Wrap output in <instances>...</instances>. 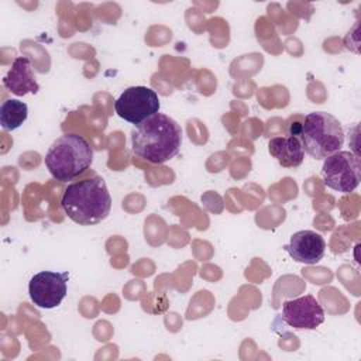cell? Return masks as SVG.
<instances>
[{"mask_svg":"<svg viewBox=\"0 0 361 361\" xmlns=\"http://www.w3.org/2000/svg\"><path fill=\"white\" fill-rule=\"evenodd\" d=\"M180 145V126L162 113H157L135 126L131 133L133 152L149 164H165L178 155Z\"/></svg>","mask_w":361,"mask_h":361,"instance_id":"cell-1","label":"cell"},{"mask_svg":"<svg viewBox=\"0 0 361 361\" xmlns=\"http://www.w3.org/2000/svg\"><path fill=\"white\" fill-rule=\"evenodd\" d=\"M288 254L296 261L307 265L317 264L324 257L326 241L322 234L312 230H300L292 234L285 247Z\"/></svg>","mask_w":361,"mask_h":361,"instance_id":"cell-9","label":"cell"},{"mask_svg":"<svg viewBox=\"0 0 361 361\" xmlns=\"http://www.w3.org/2000/svg\"><path fill=\"white\" fill-rule=\"evenodd\" d=\"M69 274L56 271H41L28 283V293L32 303L41 309H54L65 299L68 292Z\"/></svg>","mask_w":361,"mask_h":361,"instance_id":"cell-7","label":"cell"},{"mask_svg":"<svg viewBox=\"0 0 361 361\" xmlns=\"http://www.w3.org/2000/svg\"><path fill=\"white\" fill-rule=\"evenodd\" d=\"M268 151L283 168H298L305 159V149L296 135L271 138Z\"/></svg>","mask_w":361,"mask_h":361,"instance_id":"cell-11","label":"cell"},{"mask_svg":"<svg viewBox=\"0 0 361 361\" xmlns=\"http://www.w3.org/2000/svg\"><path fill=\"white\" fill-rule=\"evenodd\" d=\"M324 185L336 192L350 193L360 185V159L350 151H338L327 157L322 166Z\"/></svg>","mask_w":361,"mask_h":361,"instance_id":"cell-5","label":"cell"},{"mask_svg":"<svg viewBox=\"0 0 361 361\" xmlns=\"http://www.w3.org/2000/svg\"><path fill=\"white\" fill-rule=\"evenodd\" d=\"M159 107L161 104L157 92L147 86L127 87L114 102L117 116L134 126H138L159 113Z\"/></svg>","mask_w":361,"mask_h":361,"instance_id":"cell-6","label":"cell"},{"mask_svg":"<svg viewBox=\"0 0 361 361\" xmlns=\"http://www.w3.org/2000/svg\"><path fill=\"white\" fill-rule=\"evenodd\" d=\"M3 86L16 96H24L27 93L35 94L39 90V85L35 80L31 59L27 56L16 58L11 69L3 78Z\"/></svg>","mask_w":361,"mask_h":361,"instance_id":"cell-10","label":"cell"},{"mask_svg":"<svg viewBox=\"0 0 361 361\" xmlns=\"http://www.w3.org/2000/svg\"><path fill=\"white\" fill-rule=\"evenodd\" d=\"M282 320L293 329L314 330L324 322V310L313 295H305L283 302Z\"/></svg>","mask_w":361,"mask_h":361,"instance_id":"cell-8","label":"cell"},{"mask_svg":"<svg viewBox=\"0 0 361 361\" xmlns=\"http://www.w3.org/2000/svg\"><path fill=\"white\" fill-rule=\"evenodd\" d=\"M28 116V107L24 102L8 99L0 106V124L3 130L13 131L18 128Z\"/></svg>","mask_w":361,"mask_h":361,"instance_id":"cell-12","label":"cell"},{"mask_svg":"<svg viewBox=\"0 0 361 361\" xmlns=\"http://www.w3.org/2000/svg\"><path fill=\"white\" fill-rule=\"evenodd\" d=\"M61 206L65 214L82 226L103 221L111 209V196L102 176L87 178L66 186Z\"/></svg>","mask_w":361,"mask_h":361,"instance_id":"cell-2","label":"cell"},{"mask_svg":"<svg viewBox=\"0 0 361 361\" xmlns=\"http://www.w3.org/2000/svg\"><path fill=\"white\" fill-rule=\"evenodd\" d=\"M298 135L303 149L314 159H326L338 152L344 144L341 123L326 111L309 113Z\"/></svg>","mask_w":361,"mask_h":361,"instance_id":"cell-4","label":"cell"},{"mask_svg":"<svg viewBox=\"0 0 361 361\" xmlns=\"http://www.w3.org/2000/svg\"><path fill=\"white\" fill-rule=\"evenodd\" d=\"M93 161V148L79 134L69 133L56 138L48 148L44 162L49 173L61 182L73 180L86 172Z\"/></svg>","mask_w":361,"mask_h":361,"instance_id":"cell-3","label":"cell"}]
</instances>
